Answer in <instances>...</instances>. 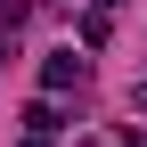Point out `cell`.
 <instances>
[{"mask_svg":"<svg viewBox=\"0 0 147 147\" xmlns=\"http://www.w3.org/2000/svg\"><path fill=\"white\" fill-rule=\"evenodd\" d=\"M74 82H82V57H74V49L41 57V90H49V98H57V90H74Z\"/></svg>","mask_w":147,"mask_h":147,"instance_id":"6da1fadb","label":"cell"},{"mask_svg":"<svg viewBox=\"0 0 147 147\" xmlns=\"http://www.w3.org/2000/svg\"><path fill=\"white\" fill-rule=\"evenodd\" d=\"M57 123H65V115H57V98H33V106H25V131H33V139H49Z\"/></svg>","mask_w":147,"mask_h":147,"instance_id":"7a4b0ae2","label":"cell"},{"mask_svg":"<svg viewBox=\"0 0 147 147\" xmlns=\"http://www.w3.org/2000/svg\"><path fill=\"white\" fill-rule=\"evenodd\" d=\"M139 106H147V82H139Z\"/></svg>","mask_w":147,"mask_h":147,"instance_id":"3957f363","label":"cell"},{"mask_svg":"<svg viewBox=\"0 0 147 147\" xmlns=\"http://www.w3.org/2000/svg\"><path fill=\"white\" fill-rule=\"evenodd\" d=\"M0 57H8V41H0Z\"/></svg>","mask_w":147,"mask_h":147,"instance_id":"277c9868","label":"cell"},{"mask_svg":"<svg viewBox=\"0 0 147 147\" xmlns=\"http://www.w3.org/2000/svg\"><path fill=\"white\" fill-rule=\"evenodd\" d=\"M98 8H115V0H98Z\"/></svg>","mask_w":147,"mask_h":147,"instance_id":"5b68a950","label":"cell"}]
</instances>
